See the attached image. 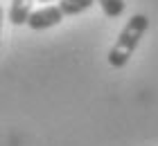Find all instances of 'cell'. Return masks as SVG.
<instances>
[{"label":"cell","mask_w":158,"mask_h":146,"mask_svg":"<svg viewBox=\"0 0 158 146\" xmlns=\"http://www.w3.org/2000/svg\"><path fill=\"white\" fill-rule=\"evenodd\" d=\"M63 20V14L59 9V5H48V7H41V9L32 11L30 18H27V27L34 29V32H41V29H50L54 25H59Z\"/></svg>","instance_id":"7a4b0ae2"},{"label":"cell","mask_w":158,"mask_h":146,"mask_svg":"<svg viewBox=\"0 0 158 146\" xmlns=\"http://www.w3.org/2000/svg\"><path fill=\"white\" fill-rule=\"evenodd\" d=\"M0 38H2V7H0Z\"/></svg>","instance_id":"8992f818"},{"label":"cell","mask_w":158,"mask_h":146,"mask_svg":"<svg viewBox=\"0 0 158 146\" xmlns=\"http://www.w3.org/2000/svg\"><path fill=\"white\" fill-rule=\"evenodd\" d=\"M149 29V18L145 14H133L131 18L127 20V25L122 27V32L118 34L115 45L109 49V65L111 68H124L129 63V58L133 56L135 47L140 45V38L145 36V32Z\"/></svg>","instance_id":"6da1fadb"},{"label":"cell","mask_w":158,"mask_h":146,"mask_svg":"<svg viewBox=\"0 0 158 146\" xmlns=\"http://www.w3.org/2000/svg\"><path fill=\"white\" fill-rule=\"evenodd\" d=\"M95 2H99L104 16L109 18H120L124 14V0H95Z\"/></svg>","instance_id":"5b68a950"},{"label":"cell","mask_w":158,"mask_h":146,"mask_svg":"<svg viewBox=\"0 0 158 146\" xmlns=\"http://www.w3.org/2000/svg\"><path fill=\"white\" fill-rule=\"evenodd\" d=\"M39 2H50V0H39Z\"/></svg>","instance_id":"52a82bcc"},{"label":"cell","mask_w":158,"mask_h":146,"mask_svg":"<svg viewBox=\"0 0 158 146\" xmlns=\"http://www.w3.org/2000/svg\"><path fill=\"white\" fill-rule=\"evenodd\" d=\"M32 2L34 0H11L9 7V20L11 25H27V18L32 14Z\"/></svg>","instance_id":"3957f363"},{"label":"cell","mask_w":158,"mask_h":146,"mask_svg":"<svg viewBox=\"0 0 158 146\" xmlns=\"http://www.w3.org/2000/svg\"><path fill=\"white\" fill-rule=\"evenodd\" d=\"M93 5H95V0H61L59 9L63 16H79V14L88 11Z\"/></svg>","instance_id":"277c9868"}]
</instances>
